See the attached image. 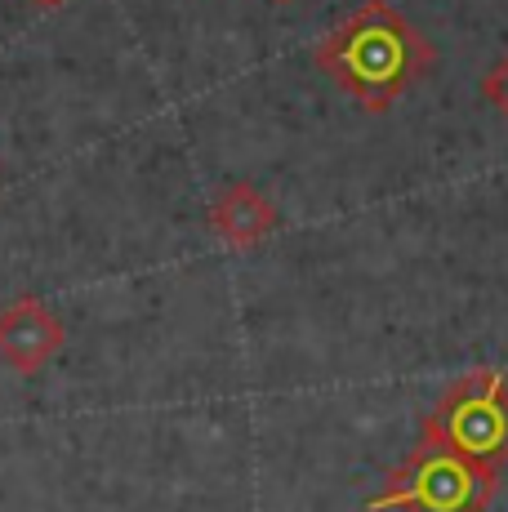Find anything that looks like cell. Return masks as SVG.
I'll list each match as a JSON object with an SVG mask.
<instances>
[{"label":"cell","mask_w":508,"mask_h":512,"mask_svg":"<svg viewBox=\"0 0 508 512\" xmlns=\"http://www.w3.org/2000/svg\"><path fill=\"white\" fill-rule=\"evenodd\" d=\"M433 45L384 0L348 14L317 45V67L366 112H388L433 67Z\"/></svg>","instance_id":"obj_1"},{"label":"cell","mask_w":508,"mask_h":512,"mask_svg":"<svg viewBox=\"0 0 508 512\" xmlns=\"http://www.w3.org/2000/svg\"><path fill=\"white\" fill-rule=\"evenodd\" d=\"M67 348L63 317L36 294H18L0 308V361L14 374H41Z\"/></svg>","instance_id":"obj_4"},{"label":"cell","mask_w":508,"mask_h":512,"mask_svg":"<svg viewBox=\"0 0 508 512\" xmlns=\"http://www.w3.org/2000/svg\"><path fill=\"white\" fill-rule=\"evenodd\" d=\"M424 437L442 441L486 468L508 464V379L500 370H473L437 397L424 419Z\"/></svg>","instance_id":"obj_3"},{"label":"cell","mask_w":508,"mask_h":512,"mask_svg":"<svg viewBox=\"0 0 508 512\" xmlns=\"http://www.w3.org/2000/svg\"><path fill=\"white\" fill-rule=\"evenodd\" d=\"M500 490V468L459 455L433 437L388 472L384 490L366 499V512H486Z\"/></svg>","instance_id":"obj_2"},{"label":"cell","mask_w":508,"mask_h":512,"mask_svg":"<svg viewBox=\"0 0 508 512\" xmlns=\"http://www.w3.org/2000/svg\"><path fill=\"white\" fill-rule=\"evenodd\" d=\"M277 205L259 192L254 183H223L210 196V228L232 250H250L263 236L277 232Z\"/></svg>","instance_id":"obj_5"},{"label":"cell","mask_w":508,"mask_h":512,"mask_svg":"<svg viewBox=\"0 0 508 512\" xmlns=\"http://www.w3.org/2000/svg\"><path fill=\"white\" fill-rule=\"evenodd\" d=\"M272 5H290V0H272Z\"/></svg>","instance_id":"obj_8"},{"label":"cell","mask_w":508,"mask_h":512,"mask_svg":"<svg viewBox=\"0 0 508 512\" xmlns=\"http://www.w3.org/2000/svg\"><path fill=\"white\" fill-rule=\"evenodd\" d=\"M41 9H58V5H67V0H36Z\"/></svg>","instance_id":"obj_7"},{"label":"cell","mask_w":508,"mask_h":512,"mask_svg":"<svg viewBox=\"0 0 508 512\" xmlns=\"http://www.w3.org/2000/svg\"><path fill=\"white\" fill-rule=\"evenodd\" d=\"M482 94L491 98L495 107H500V112L508 116V58L504 63H495L491 72H486V81H482Z\"/></svg>","instance_id":"obj_6"}]
</instances>
